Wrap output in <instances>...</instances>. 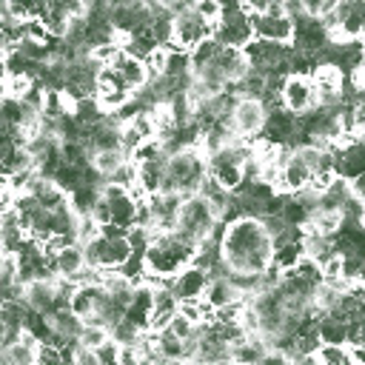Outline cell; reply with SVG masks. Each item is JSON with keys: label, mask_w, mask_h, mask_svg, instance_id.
Returning a JSON list of instances; mask_svg holds the SVG:
<instances>
[{"label": "cell", "mask_w": 365, "mask_h": 365, "mask_svg": "<svg viewBox=\"0 0 365 365\" xmlns=\"http://www.w3.org/2000/svg\"><path fill=\"white\" fill-rule=\"evenodd\" d=\"M220 259L231 277L257 279L271 268L274 240L262 220L234 217L220 228Z\"/></svg>", "instance_id": "obj_1"}, {"label": "cell", "mask_w": 365, "mask_h": 365, "mask_svg": "<svg viewBox=\"0 0 365 365\" xmlns=\"http://www.w3.org/2000/svg\"><path fill=\"white\" fill-rule=\"evenodd\" d=\"M194 254H197V245L182 240L177 231L151 237V242L143 251V282L148 279V282L165 285L194 262Z\"/></svg>", "instance_id": "obj_2"}, {"label": "cell", "mask_w": 365, "mask_h": 365, "mask_svg": "<svg viewBox=\"0 0 365 365\" xmlns=\"http://www.w3.org/2000/svg\"><path fill=\"white\" fill-rule=\"evenodd\" d=\"M248 163H251V143L237 137L205 154L208 180L225 194H237L242 188V182L248 180Z\"/></svg>", "instance_id": "obj_3"}, {"label": "cell", "mask_w": 365, "mask_h": 365, "mask_svg": "<svg viewBox=\"0 0 365 365\" xmlns=\"http://www.w3.org/2000/svg\"><path fill=\"white\" fill-rule=\"evenodd\" d=\"M205 180H208V168H205L202 145H185L165 157V180H163L165 194H180L182 200L194 197L200 194Z\"/></svg>", "instance_id": "obj_4"}, {"label": "cell", "mask_w": 365, "mask_h": 365, "mask_svg": "<svg viewBox=\"0 0 365 365\" xmlns=\"http://www.w3.org/2000/svg\"><path fill=\"white\" fill-rule=\"evenodd\" d=\"M83 251H86L88 268L100 271V274H120L134 254L131 242H128V231H123L117 225H100L97 237L88 240L83 245Z\"/></svg>", "instance_id": "obj_5"}, {"label": "cell", "mask_w": 365, "mask_h": 365, "mask_svg": "<svg viewBox=\"0 0 365 365\" xmlns=\"http://www.w3.org/2000/svg\"><path fill=\"white\" fill-rule=\"evenodd\" d=\"M220 222H222V217L217 214V208L202 194H194V197H185L182 200L180 220H177V228L174 231L182 240H188L191 245H202L205 240H211V237L220 234Z\"/></svg>", "instance_id": "obj_6"}, {"label": "cell", "mask_w": 365, "mask_h": 365, "mask_svg": "<svg viewBox=\"0 0 365 365\" xmlns=\"http://www.w3.org/2000/svg\"><path fill=\"white\" fill-rule=\"evenodd\" d=\"M222 48H245L254 40V26L251 17L242 11L240 3L222 6L217 23H214V34H211Z\"/></svg>", "instance_id": "obj_7"}, {"label": "cell", "mask_w": 365, "mask_h": 365, "mask_svg": "<svg viewBox=\"0 0 365 365\" xmlns=\"http://www.w3.org/2000/svg\"><path fill=\"white\" fill-rule=\"evenodd\" d=\"M265 117H268V111H265V106L259 100H254V97H237L234 106H231V111H228V131L237 140L254 143L257 134H262V128H265Z\"/></svg>", "instance_id": "obj_8"}, {"label": "cell", "mask_w": 365, "mask_h": 365, "mask_svg": "<svg viewBox=\"0 0 365 365\" xmlns=\"http://www.w3.org/2000/svg\"><path fill=\"white\" fill-rule=\"evenodd\" d=\"M274 185H277L279 194H288V197L308 194L311 185H314V168H311V163L297 148H288L285 157H282V163H279V171H277Z\"/></svg>", "instance_id": "obj_9"}, {"label": "cell", "mask_w": 365, "mask_h": 365, "mask_svg": "<svg viewBox=\"0 0 365 365\" xmlns=\"http://www.w3.org/2000/svg\"><path fill=\"white\" fill-rule=\"evenodd\" d=\"M279 108L291 111L294 117H305L319 108L317 88L308 74H285L279 83Z\"/></svg>", "instance_id": "obj_10"}, {"label": "cell", "mask_w": 365, "mask_h": 365, "mask_svg": "<svg viewBox=\"0 0 365 365\" xmlns=\"http://www.w3.org/2000/svg\"><path fill=\"white\" fill-rule=\"evenodd\" d=\"M211 34H214V26L205 23L191 6H185L180 14H174V23H171V48L191 51L200 43H205Z\"/></svg>", "instance_id": "obj_11"}, {"label": "cell", "mask_w": 365, "mask_h": 365, "mask_svg": "<svg viewBox=\"0 0 365 365\" xmlns=\"http://www.w3.org/2000/svg\"><path fill=\"white\" fill-rule=\"evenodd\" d=\"M308 77L317 88V100H319L322 108H334V106L345 103V74L336 66L317 63Z\"/></svg>", "instance_id": "obj_12"}, {"label": "cell", "mask_w": 365, "mask_h": 365, "mask_svg": "<svg viewBox=\"0 0 365 365\" xmlns=\"http://www.w3.org/2000/svg\"><path fill=\"white\" fill-rule=\"evenodd\" d=\"M208 282H211L208 271H202L200 265H188V268H182L174 279H168L165 285H168V291L174 294L177 302H197V299L205 297Z\"/></svg>", "instance_id": "obj_13"}, {"label": "cell", "mask_w": 365, "mask_h": 365, "mask_svg": "<svg viewBox=\"0 0 365 365\" xmlns=\"http://www.w3.org/2000/svg\"><path fill=\"white\" fill-rule=\"evenodd\" d=\"M154 288L157 285H148V282H140L134 288V297L125 308V317L123 322H128L134 331L140 334H148L151 331V305H154Z\"/></svg>", "instance_id": "obj_14"}, {"label": "cell", "mask_w": 365, "mask_h": 365, "mask_svg": "<svg viewBox=\"0 0 365 365\" xmlns=\"http://www.w3.org/2000/svg\"><path fill=\"white\" fill-rule=\"evenodd\" d=\"M262 140L285 148L297 134H299V117H294L291 111L285 108H268V117H265V128H262Z\"/></svg>", "instance_id": "obj_15"}, {"label": "cell", "mask_w": 365, "mask_h": 365, "mask_svg": "<svg viewBox=\"0 0 365 365\" xmlns=\"http://www.w3.org/2000/svg\"><path fill=\"white\" fill-rule=\"evenodd\" d=\"M336 157V177L345 182H354L356 177L365 174V143L362 140H348L334 148Z\"/></svg>", "instance_id": "obj_16"}, {"label": "cell", "mask_w": 365, "mask_h": 365, "mask_svg": "<svg viewBox=\"0 0 365 365\" xmlns=\"http://www.w3.org/2000/svg\"><path fill=\"white\" fill-rule=\"evenodd\" d=\"M100 297H103V285H100V282H80V285L71 288L68 311H71L80 322H91L94 314H97Z\"/></svg>", "instance_id": "obj_17"}, {"label": "cell", "mask_w": 365, "mask_h": 365, "mask_svg": "<svg viewBox=\"0 0 365 365\" xmlns=\"http://www.w3.org/2000/svg\"><path fill=\"white\" fill-rule=\"evenodd\" d=\"M114 71H117V77L125 83V88L131 91V94H137V91H143L145 86H148V68H145V60H140V57H134V54H128V51H123L117 60H114V66H111Z\"/></svg>", "instance_id": "obj_18"}, {"label": "cell", "mask_w": 365, "mask_h": 365, "mask_svg": "<svg viewBox=\"0 0 365 365\" xmlns=\"http://www.w3.org/2000/svg\"><path fill=\"white\" fill-rule=\"evenodd\" d=\"M180 311V302L174 299V294L168 291V285H160L154 288V305H151V334H160L165 331V325L177 317Z\"/></svg>", "instance_id": "obj_19"}, {"label": "cell", "mask_w": 365, "mask_h": 365, "mask_svg": "<svg viewBox=\"0 0 365 365\" xmlns=\"http://www.w3.org/2000/svg\"><path fill=\"white\" fill-rule=\"evenodd\" d=\"M128 163V157L120 151V148H111V151H97V154H91V160H88V165H91V171L100 177V180H111L123 165Z\"/></svg>", "instance_id": "obj_20"}, {"label": "cell", "mask_w": 365, "mask_h": 365, "mask_svg": "<svg viewBox=\"0 0 365 365\" xmlns=\"http://www.w3.org/2000/svg\"><path fill=\"white\" fill-rule=\"evenodd\" d=\"M111 342V331L97 325V322H83L80 334H77V342L74 345H83V348H91V351H100L103 345Z\"/></svg>", "instance_id": "obj_21"}, {"label": "cell", "mask_w": 365, "mask_h": 365, "mask_svg": "<svg viewBox=\"0 0 365 365\" xmlns=\"http://www.w3.org/2000/svg\"><path fill=\"white\" fill-rule=\"evenodd\" d=\"M217 51H220V43H217L214 37H208L205 43H200L197 48H191V51H188V60H191V74H194V71H202V68H205V66L214 60V54H217Z\"/></svg>", "instance_id": "obj_22"}, {"label": "cell", "mask_w": 365, "mask_h": 365, "mask_svg": "<svg viewBox=\"0 0 365 365\" xmlns=\"http://www.w3.org/2000/svg\"><path fill=\"white\" fill-rule=\"evenodd\" d=\"M34 365H68V359H66V351H63L60 345H54V342H40V345H37V359H34Z\"/></svg>", "instance_id": "obj_23"}, {"label": "cell", "mask_w": 365, "mask_h": 365, "mask_svg": "<svg viewBox=\"0 0 365 365\" xmlns=\"http://www.w3.org/2000/svg\"><path fill=\"white\" fill-rule=\"evenodd\" d=\"M68 365H103V359H100V354L91 351V348L71 345V348H68Z\"/></svg>", "instance_id": "obj_24"}, {"label": "cell", "mask_w": 365, "mask_h": 365, "mask_svg": "<svg viewBox=\"0 0 365 365\" xmlns=\"http://www.w3.org/2000/svg\"><path fill=\"white\" fill-rule=\"evenodd\" d=\"M191 9L205 20V23H217V17H220V11H222V3H214V0H200V3H191Z\"/></svg>", "instance_id": "obj_25"}, {"label": "cell", "mask_w": 365, "mask_h": 365, "mask_svg": "<svg viewBox=\"0 0 365 365\" xmlns=\"http://www.w3.org/2000/svg\"><path fill=\"white\" fill-rule=\"evenodd\" d=\"M259 365H294V359H291L288 354L277 351V348H268V351H265V356L259 359Z\"/></svg>", "instance_id": "obj_26"}, {"label": "cell", "mask_w": 365, "mask_h": 365, "mask_svg": "<svg viewBox=\"0 0 365 365\" xmlns=\"http://www.w3.org/2000/svg\"><path fill=\"white\" fill-rule=\"evenodd\" d=\"M348 185H351V194H354L359 202H365V174H362V177H356V180H354V182H348Z\"/></svg>", "instance_id": "obj_27"}, {"label": "cell", "mask_w": 365, "mask_h": 365, "mask_svg": "<svg viewBox=\"0 0 365 365\" xmlns=\"http://www.w3.org/2000/svg\"><path fill=\"white\" fill-rule=\"evenodd\" d=\"M6 80H9V71H6V57L0 54V97H3V86H6Z\"/></svg>", "instance_id": "obj_28"}, {"label": "cell", "mask_w": 365, "mask_h": 365, "mask_svg": "<svg viewBox=\"0 0 365 365\" xmlns=\"http://www.w3.org/2000/svg\"><path fill=\"white\" fill-rule=\"evenodd\" d=\"M151 365H188V362H151Z\"/></svg>", "instance_id": "obj_29"}, {"label": "cell", "mask_w": 365, "mask_h": 365, "mask_svg": "<svg viewBox=\"0 0 365 365\" xmlns=\"http://www.w3.org/2000/svg\"><path fill=\"white\" fill-rule=\"evenodd\" d=\"M359 225L365 228V202H362V220H359Z\"/></svg>", "instance_id": "obj_30"}, {"label": "cell", "mask_w": 365, "mask_h": 365, "mask_svg": "<svg viewBox=\"0 0 365 365\" xmlns=\"http://www.w3.org/2000/svg\"><path fill=\"white\" fill-rule=\"evenodd\" d=\"M231 365H234V362H231Z\"/></svg>", "instance_id": "obj_31"}]
</instances>
